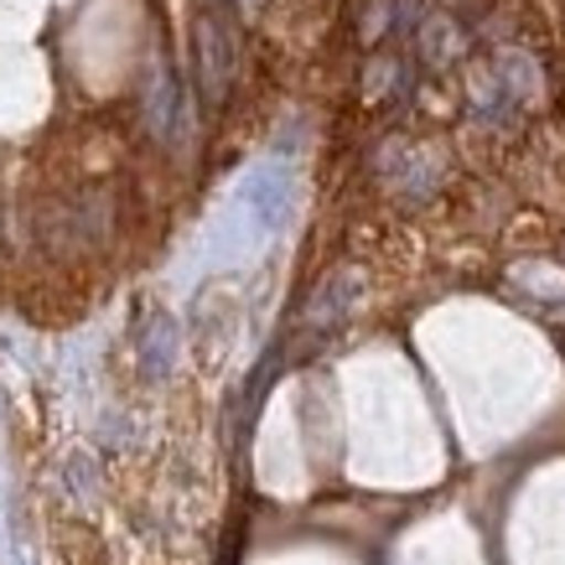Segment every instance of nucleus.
<instances>
[{
    "mask_svg": "<svg viewBox=\"0 0 565 565\" xmlns=\"http://www.w3.org/2000/svg\"><path fill=\"white\" fill-rule=\"evenodd\" d=\"M198 47H203V84H207V99H223V84H228V42L213 21L198 26Z\"/></svg>",
    "mask_w": 565,
    "mask_h": 565,
    "instance_id": "nucleus-1",
    "label": "nucleus"
},
{
    "mask_svg": "<svg viewBox=\"0 0 565 565\" xmlns=\"http://www.w3.org/2000/svg\"><path fill=\"white\" fill-rule=\"evenodd\" d=\"M244 11H259V0H244Z\"/></svg>",
    "mask_w": 565,
    "mask_h": 565,
    "instance_id": "nucleus-2",
    "label": "nucleus"
}]
</instances>
